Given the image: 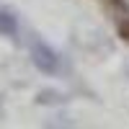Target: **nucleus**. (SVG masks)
<instances>
[{"label":"nucleus","mask_w":129,"mask_h":129,"mask_svg":"<svg viewBox=\"0 0 129 129\" xmlns=\"http://www.w3.org/2000/svg\"><path fill=\"white\" fill-rule=\"evenodd\" d=\"M31 59L41 72H57V57L44 41L39 39H31Z\"/></svg>","instance_id":"f257e3e1"},{"label":"nucleus","mask_w":129,"mask_h":129,"mask_svg":"<svg viewBox=\"0 0 129 129\" xmlns=\"http://www.w3.org/2000/svg\"><path fill=\"white\" fill-rule=\"evenodd\" d=\"M18 34V21L10 10L0 8V36H16Z\"/></svg>","instance_id":"f03ea898"}]
</instances>
